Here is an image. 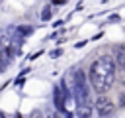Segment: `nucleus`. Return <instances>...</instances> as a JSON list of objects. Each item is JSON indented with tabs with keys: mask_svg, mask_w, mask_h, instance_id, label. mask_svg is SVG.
<instances>
[{
	"mask_svg": "<svg viewBox=\"0 0 125 118\" xmlns=\"http://www.w3.org/2000/svg\"><path fill=\"white\" fill-rule=\"evenodd\" d=\"M96 112L102 116V118H105V116H111L113 112H115V104H113V100L109 98V96H98L96 98Z\"/></svg>",
	"mask_w": 125,
	"mask_h": 118,
	"instance_id": "2",
	"label": "nucleus"
},
{
	"mask_svg": "<svg viewBox=\"0 0 125 118\" xmlns=\"http://www.w3.org/2000/svg\"><path fill=\"white\" fill-rule=\"evenodd\" d=\"M115 69H117V63H115V59L111 55H102L90 65L88 81H90L94 92H98V96H105V92L113 87Z\"/></svg>",
	"mask_w": 125,
	"mask_h": 118,
	"instance_id": "1",
	"label": "nucleus"
},
{
	"mask_svg": "<svg viewBox=\"0 0 125 118\" xmlns=\"http://www.w3.org/2000/svg\"><path fill=\"white\" fill-rule=\"evenodd\" d=\"M117 53H121V55H125V43H123V45H119V47H117Z\"/></svg>",
	"mask_w": 125,
	"mask_h": 118,
	"instance_id": "4",
	"label": "nucleus"
},
{
	"mask_svg": "<svg viewBox=\"0 0 125 118\" xmlns=\"http://www.w3.org/2000/svg\"><path fill=\"white\" fill-rule=\"evenodd\" d=\"M31 118H43V114H41V112H37V110H35V112H31Z\"/></svg>",
	"mask_w": 125,
	"mask_h": 118,
	"instance_id": "3",
	"label": "nucleus"
},
{
	"mask_svg": "<svg viewBox=\"0 0 125 118\" xmlns=\"http://www.w3.org/2000/svg\"><path fill=\"white\" fill-rule=\"evenodd\" d=\"M2 118H6V116H4V114H2Z\"/></svg>",
	"mask_w": 125,
	"mask_h": 118,
	"instance_id": "5",
	"label": "nucleus"
}]
</instances>
